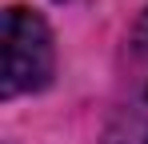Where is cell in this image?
<instances>
[{
  "mask_svg": "<svg viewBox=\"0 0 148 144\" xmlns=\"http://www.w3.org/2000/svg\"><path fill=\"white\" fill-rule=\"evenodd\" d=\"M56 72V48L52 32L40 12H32L24 4H8L4 8V80L0 96L12 100L20 92H40L52 84Z\"/></svg>",
  "mask_w": 148,
  "mask_h": 144,
  "instance_id": "obj_1",
  "label": "cell"
},
{
  "mask_svg": "<svg viewBox=\"0 0 148 144\" xmlns=\"http://www.w3.org/2000/svg\"><path fill=\"white\" fill-rule=\"evenodd\" d=\"M100 144H148V8L124 36L116 100Z\"/></svg>",
  "mask_w": 148,
  "mask_h": 144,
  "instance_id": "obj_2",
  "label": "cell"
},
{
  "mask_svg": "<svg viewBox=\"0 0 148 144\" xmlns=\"http://www.w3.org/2000/svg\"><path fill=\"white\" fill-rule=\"evenodd\" d=\"M56 4H60V0H56Z\"/></svg>",
  "mask_w": 148,
  "mask_h": 144,
  "instance_id": "obj_3",
  "label": "cell"
}]
</instances>
